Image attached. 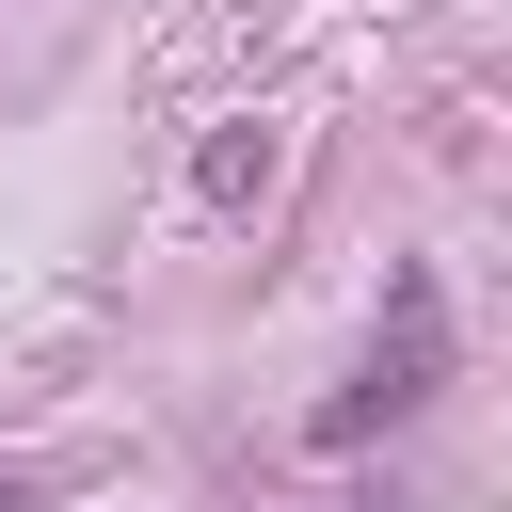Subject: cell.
<instances>
[{
	"label": "cell",
	"instance_id": "cell-2",
	"mask_svg": "<svg viewBox=\"0 0 512 512\" xmlns=\"http://www.w3.org/2000/svg\"><path fill=\"white\" fill-rule=\"evenodd\" d=\"M0 512H16V496H0Z\"/></svg>",
	"mask_w": 512,
	"mask_h": 512
},
{
	"label": "cell",
	"instance_id": "cell-1",
	"mask_svg": "<svg viewBox=\"0 0 512 512\" xmlns=\"http://www.w3.org/2000/svg\"><path fill=\"white\" fill-rule=\"evenodd\" d=\"M432 384H448V288H432V272H400V304H384V352H368V384H352V400H320V448H352V432L416 416Z\"/></svg>",
	"mask_w": 512,
	"mask_h": 512
}]
</instances>
